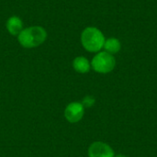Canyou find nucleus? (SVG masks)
<instances>
[{
  "label": "nucleus",
  "mask_w": 157,
  "mask_h": 157,
  "mask_svg": "<svg viewBox=\"0 0 157 157\" xmlns=\"http://www.w3.org/2000/svg\"><path fill=\"white\" fill-rule=\"evenodd\" d=\"M48 33L41 26H30L24 28L17 35V41L20 46L26 49H32L40 46L47 40Z\"/></svg>",
  "instance_id": "1"
},
{
  "label": "nucleus",
  "mask_w": 157,
  "mask_h": 157,
  "mask_svg": "<svg viewBox=\"0 0 157 157\" xmlns=\"http://www.w3.org/2000/svg\"><path fill=\"white\" fill-rule=\"evenodd\" d=\"M80 40L86 51L89 52H98L103 49L106 39L99 29L96 27H86L81 33Z\"/></svg>",
  "instance_id": "2"
},
{
  "label": "nucleus",
  "mask_w": 157,
  "mask_h": 157,
  "mask_svg": "<svg viewBox=\"0 0 157 157\" xmlns=\"http://www.w3.org/2000/svg\"><path fill=\"white\" fill-rule=\"evenodd\" d=\"M116 65L114 56L107 52H98L91 61L92 69L99 74L110 73Z\"/></svg>",
  "instance_id": "3"
},
{
  "label": "nucleus",
  "mask_w": 157,
  "mask_h": 157,
  "mask_svg": "<svg viewBox=\"0 0 157 157\" xmlns=\"http://www.w3.org/2000/svg\"><path fill=\"white\" fill-rule=\"evenodd\" d=\"M85 114V108L81 102H71L64 109V118L70 123L79 122Z\"/></svg>",
  "instance_id": "4"
},
{
  "label": "nucleus",
  "mask_w": 157,
  "mask_h": 157,
  "mask_svg": "<svg viewBox=\"0 0 157 157\" xmlns=\"http://www.w3.org/2000/svg\"><path fill=\"white\" fill-rule=\"evenodd\" d=\"M88 157H115L113 149L103 142H95L88 148Z\"/></svg>",
  "instance_id": "5"
},
{
  "label": "nucleus",
  "mask_w": 157,
  "mask_h": 157,
  "mask_svg": "<svg viewBox=\"0 0 157 157\" xmlns=\"http://www.w3.org/2000/svg\"><path fill=\"white\" fill-rule=\"evenodd\" d=\"M6 29L10 35L17 37V35L24 29L22 19L17 16H11L6 22Z\"/></svg>",
  "instance_id": "6"
},
{
  "label": "nucleus",
  "mask_w": 157,
  "mask_h": 157,
  "mask_svg": "<svg viewBox=\"0 0 157 157\" xmlns=\"http://www.w3.org/2000/svg\"><path fill=\"white\" fill-rule=\"evenodd\" d=\"M73 68L79 74H86L91 69V63L85 56H77L73 61Z\"/></svg>",
  "instance_id": "7"
},
{
  "label": "nucleus",
  "mask_w": 157,
  "mask_h": 157,
  "mask_svg": "<svg viewBox=\"0 0 157 157\" xmlns=\"http://www.w3.org/2000/svg\"><path fill=\"white\" fill-rule=\"evenodd\" d=\"M105 49V52L110 53V54H115V53H118L121 49V41L116 39V38H109L105 40V43H104V47Z\"/></svg>",
  "instance_id": "8"
},
{
  "label": "nucleus",
  "mask_w": 157,
  "mask_h": 157,
  "mask_svg": "<svg viewBox=\"0 0 157 157\" xmlns=\"http://www.w3.org/2000/svg\"><path fill=\"white\" fill-rule=\"evenodd\" d=\"M95 102H96V99L93 96H86L83 98L81 103L84 106V108H91L92 106H94Z\"/></svg>",
  "instance_id": "9"
},
{
  "label": "nucleus",
  "mask_w": 157,
  "mask_h": 157,
  "mask_svg": "<svg viewBox=\"0 0 157 157\" xmlns=\"http://www.w3.org/2000/svg\"><path fill=\"white\" fill-rule=\"evenodd\" d=\"M115 157H127L126 155H117V156Z\"/></svg>",
  "instance_id": "10"
}]
</instances>
